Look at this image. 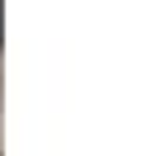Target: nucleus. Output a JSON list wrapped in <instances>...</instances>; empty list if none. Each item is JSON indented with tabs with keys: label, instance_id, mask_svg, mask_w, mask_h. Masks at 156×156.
Instances as JSON below:
<instances>
[{
	"label": "nucleus",
	"instance_id": "f257e3e1",
	"mask_svg": "<svg viewBox=\"0 0 156 156\" xmlns=\"http://www.w3.org/2000/svg\"><path fill=\"white\" fill-rule=\"evenodd\" d=\"M0 38H5V19H0Z\"/></svg>",
	"mask_w": 156,
	"mask_h": 156
}]
</instances>
